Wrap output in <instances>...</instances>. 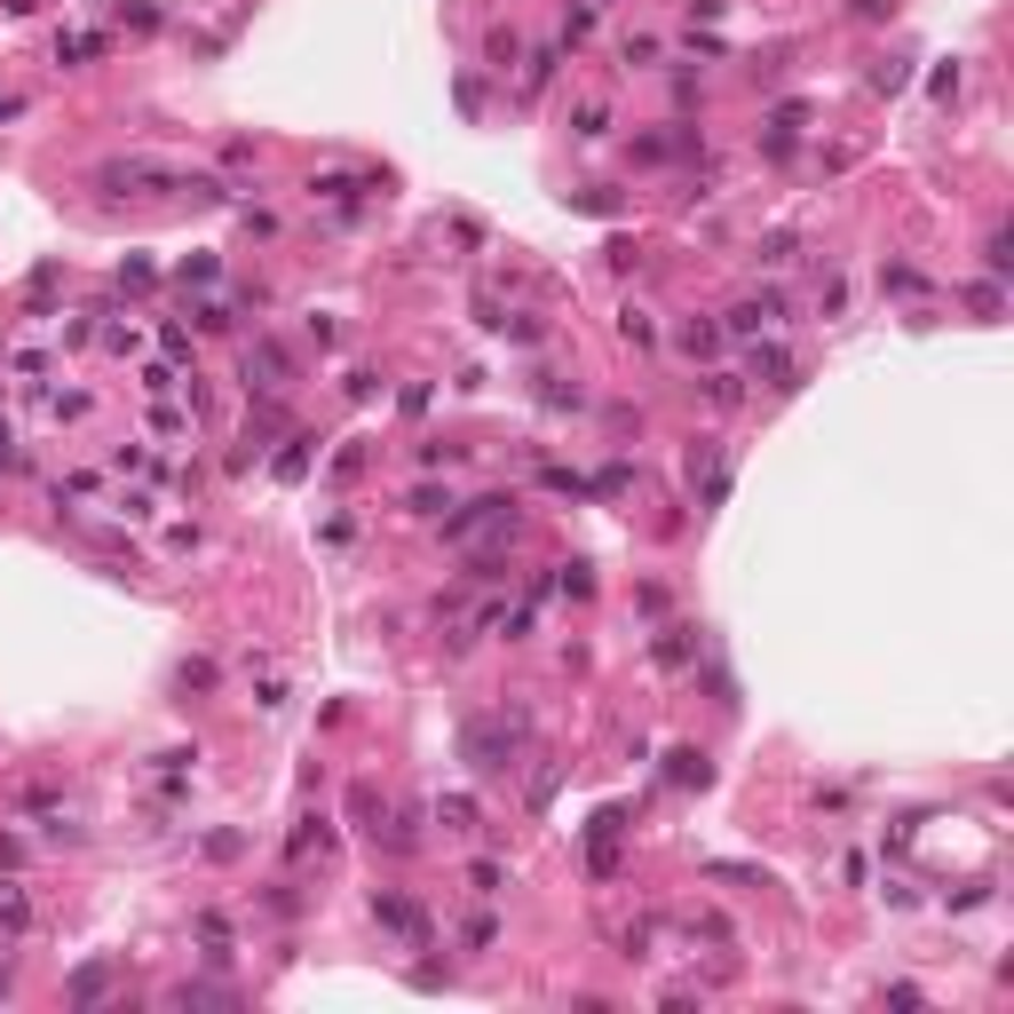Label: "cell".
<instances>
[{
	"mask_svg": "<svg viewBox=\"0 0 1014 1014\" xmlns=\"http://www.w3.org/2000/svg\"><path fill=\"white\" fill-rule=\"evenodd\" d=\"M523 737H531V714L523 705H499V714H468L460 722V761L468 776H507L523 753Z\"/></svg>",
	"mask_w": 1014,
	"mask_h": 1014,
	"instance_id": "1",
	"label": "cell"
},
{
	"mask_svg": "<svg viewBox=\"0 0 1014 1014\" xmlns=\"http://www.w3.org/2000/svg\"><path fill=\"white\" fill-rule=\"evenodd\" d=\"M785 318H793V293H785V286H753V293H737V301H729L722 342H761V333H776Z\"/></svg>",
	"mask_w": 1014,
	"mask_h": 1014,
	"instance_id": "2",
	"label": "cell"
},
{
	"mask_svg": "<svg viewBox=\"0 0 1014 1014\" xmlns=\"http://www.w3.org/2000/svg\"><path fill=\"white\" fill-rule=\"evenodd\" d=\"M293 373H301V365H293V349L278 342V333H254V342L239 349V381H246L254 396H286Z\"/></svg>",
	"mask_w": 1014,
	"mask_h": 1014,
	"instance_id": "3",
	"label": "cell"
},
{
	"mask_svg": "<svg viewBox=\"0 0 1014 1014\" xmlns=\"http://www.w3.org/2000/svg\"><path fill=\"white\" fill-rule=\"evenodd\" d=\"M682 468H690V492H698V507H722V499H729V452H722V436H690Z\"/></svg>",
	"mask_w": 1014,
	"mask_h": 1014,
	"instance_id": "4",
	"label": "cell"
},
{
	"mask_svg": "<svg viewBox=\"0 0 1014 1014\" xmlns=\"http://www.w3.org/2000/svg\"><path fill=\"white\" fill-rule=\"evenodd\" d=\"M373 920H381V927H389V935L404 943V952H428V943H436L428 911H420L413 896H396V888H381V896H373Z\"/></svg>",
	"mask_w": 1014,
	"mask_h": 1014,
	"instance_id": "5",
	"label": "cell"
},
{
	"mask_svg": "<svg viewBox=\"0 0 1014 1014\" xmlns=\"http://www.w3.org/2000/svg\"><path fill=\"white\" fill-rule=\"evenodd\" d=\"M746 381H761V389H776V396H793V389H800V373H793V349L776 342V333H761V342H753V357H746Z\"/></svg>",
	"mask_w": 1014,
	"mask_h": 1014,
	"instance_id": "6",
	"label": "cell"
},
{
	"mask_svg": "<svg viewBox=\"0 0 1014 1014\" xmlns=\"http://www.w3.org/2000/svg\"><path fill=\"white\" fill-rule=\"evenodd\" d=\"M278 436H293V413H286L278 396H262L254 413H246V436H239V468H246L254 452H269V445H278Z\"/></svg>",
	"mask_w": 1014,
	"mask_h": 1014,
	"instance_id": "7",
	"label": "cell"
},
{
	"mask_svg": "<svg viewBox=\"0 0 1014 1014\" xmlns=\"http://www.w3.org/2000/svg\"><path fill=\"white\" fill-rule=\"evenodd\" d=\"M690 151H705V135L698 127H658V135H634V159H650V166H666V159H690Z\"/></svg>",
	"mask_w": 1014,
	"mask_h": 1014,
	"instance_id": "8",
	"label": "cell"
},
{
	"mask_svg": "<svg viewBox=\"0 0 1014 1014\" xmlns=\"http://www.w3.org/2000/svg\"><path fill=\"white\" fill-rule=\"evenodd\" d=\"M800 127H808V104H776L769 127H761V151H769V159H793V151H800Z\"/></svg>",
	"mask_w": 1014,
	"mask_h": 1014,
	"instance_id": "9",
	"label": "cell"
},
{
	"mask_svg": "<svg viewBox=\"0 0 1014 1014\" xmlns=\"http://www.w3.org/2000/svg\"><path fill=\"white\" fill-rule=\"evenodd\" d=\"M357 191H381L373 175H349V166H333V175H310V198H325V207L357 215Z\"/></svg>",
	"mask_w": 1014,
	"mask_h": 1014,
	"instance_id": "10",
	"label": "cell"
},
{
	"mask_svg": "<svg viewBox=\"0 0 1014 1014\" xmlns=\"http://www.w3.org/2000/svg\"><path fill=\"white\" fill-rule=\"evenodd\" d=\"M428 825H445V832H484V808H476V793H445V800H428Z\"/></svg>",
	"mask_w": 1014,
	"mask_h": 1014,
	"instance_id": "11",
	"label": "cell"
},
{
	"mask_svg": "<svg viewBox=\"0 0 1014 1014\" xmlns=\"http://www.w3.org/2000/svg\"><path fill=\"white\" fill-rule=\"evenodd\" d=\"M310 460H318V436H286V452H269V476H278V484H301V476H310Z\"/></svg>",
	"mask_w": 1014,
	"mask_h": 1014,
	"instance_id": "12",
	"label": "cell"
},
{
	"mask_svg": "<svg viewBox=\"0 0 1014 1014\" xmlns=\"http://www.w3.org/2000/svg\"><path fill=\"white\" fill-rule=\"evenodd\" d=\"M673 349L682 357H722V318H682L673 325Z\"/></svg>",
	"mask_w": 1014,
	"mask_h": 1014,
	"instance_id": "13",
	"label": "cell"
},
{
	"mask_svg": "<svg viewBox=\"0 0 1014 1014\" xmlns=\"http://www.w3.org/2000/svg\"><path fill=\"white\" fill-rule=\"evenodd\" d=\"M16 935H32V896L16 880H0V952H9Z\"/></svg>",
	"mask_w": 1014,
	"mask_h": 1014,
	"instance_id": "14",
	"label": "cell"
},
{
	"mask_svg": "<svg viewBox=\"0 0 1014 1014\" xmlns=\"http://www.w3.org/2000/svg\"><path fill=\"white\" fill-rule=\"evenodd\" d=\"M698 650H705V642H698V626H666V634H658V666H666V673L698 666Z\"/></svg>",
	"mask_w": 1014,
	"mask_h": 1014,
	"instance_id": "15",
	"label": "cell"
},
{
	"mask_svg": "<svg viewBox=\"0 0 1014 1014\" xmlns=\"http://www.w3.org/2000/svg\"><path fill=\"white\" fill-rule=\"evenodd\" d=\"M484 64H492V72L507 80V72H516V64H523V32H507V24H492V32H484Z\"/></svg>",
	"mask_w": 1014,
	"mask_h": 1014,
	"instance_id": "16",
	"label": "cell"
},
{
	"mask_svg": "<svg viewBox=\"0 0 1014 1014\" xmlns=\"http://www.w3.org/2000/svg\"><path fill=\"white\" fill-rule=\"evenodd\" d=\"M666 776H673V785H698V793H705V785H714V761H705L698 746H673V753H666Z\"/></svg>",
	"mask_w": 1014,
	"mask_h": 1014,
	"instance_id": "17",
	"label": "cell"
},
{
	"mask_svg": "<svg viewBox=\"0 0 1014 1014\" xmlns=\"http://www.w3.org/2000/svg\"><path fill=\"white\" fill-rule=\"evenodd\" d=\"M191 927H198V943H207L198 959H207V967H222V959H230V920H222V911H198Z\"/></svg>",
	"mask_w": 1014,
	"mask_h": 1014,
	"instance_id": "18",
	"label": "cell"
},
{
	"mask_svg": "<svg viewBox=\"0 0 1014 1014\" xmlns=\"http://www.w3.org/2000/svg\"><path fill=\"white\" fill-rule=\"evenodd\" d=\"M571 215H595V222H611V215H626V198H619V191H602V183H587V191H571Z\"/></svg>",
	"mask_w": 1014,
	"mask_h": 1014,
	"instance_id": "19",
	"label": "cell"
},
{
	"mask_svg": "<svg viewBox=\"0 0 1014 1014\" xmlns=\"http://www.w3.org/2000/svg\"><path fill=\"white\" fill-rule=\"evenodd\" d=\"M104 48H112V32H64V41H56V64H95Z\"/></svg>",
	"mask_w": 1014,
	"mask_h": 1014,
	"instance_id": "20",
	"label": "cell"
},
{
	"mask_svg": "<svg viewBox=\"0 0 1014 1014\" xmlns=\"http://www.w3.org/2000/svg\"><path fill=\"white\" fill-rule=\"evenodd\" d=\"M658 56H666V41H658V32H626V41H619V64H626V72H650Z\"/></svg>",
	"mask_w": 1014,
	"mask_h": 1014,
	"instance_id": "21",
	"label": "cell"
},
{
	"mask_svg": "<svg viewBox=\"0 0 1014 1014\" xmlns=\"http://www.w3.org/2000/svg\"><path fill=\"white\" fill-rule=\"evenodd\" d=\"M452 492H436V484H413V492H404V516H420V523H436V516H452Z\"/></svg>",
	"mask_w": 1014,
	"mask_h": 1014,
	"instance_id": "22",
	"label": "cell"
},
{
	"mask_svg": "<svg viewBox=\"0 0 1014 1014\" xmlns=\"http://www.w3.org/2000/svg\"><path fill=\"white\" fill-rule=\"evenodd\" d=\"M705 396H714V413H737V404H746V373L714 365V373H705Z\"/></svg>",
	"mask_w": 1014,
	"mask_h": 1014,
	"instance_id": "23",
	"label": "cell"
},
{
	"mask_svg": "<svg viewBox=\"0 0 1014 1014\" xmlns=\"http://www.w3.org/2000/svg\"><path fill=\"white\" fill-rule=\"evenodd\" d=\"M595 16H602V9H595V0H571V9H563V41H555V48L571 56V48H579V41H587V32H595Z\"/></svg>",
	"mask_w": 1014,
	"mask_h": 1014,
	"instance_id": "24",
	"label": "cell"
},
{
	"mask_svg": "<svg viewBox=\"0 0 1014 1014\" xmlns=\"http://www.w3.org/2000/svg\"><path fill=\"white\" fill-rule=\"evenodd\" d=\"M239 991H222V983H175L166 991V1006H230Z\"/></svg>",
	"mask_w": 1014,
	"mask_h": 1014,
	"instance_id": "25",
	"label": "cell"
},
{
	"mask_svg": "<svg viewBox=\"0 0 1014 1014\" xmlns=\"http://www.w3.org/2000/svg\"><path fill=\"white\" fill-rule=\"evenodd\" d=\"M56 278H64L56 262H41V269H32V278H24V310H48V301H56Z\"/></svg>",
	"mask_w": 1014,
	"mask_h": 1014,
	"instance_id": "26",
	"label": "cell"
},
{
	"mask_svg": "<svg viewBox=\"0 0 1014 1014\" xmlns=\"http://www.w3.org/2000/svg\"><path fill=\"white\" fill-rule=\"evenodd\" d=\"M349 817H357L365 832H381V817H389V808H381V793H373V785H349Z\"/></svg>",
	"mask_w": 1014,
	"mask_h": 1014,
	"instance_id": "27",
	"label": "cell"
},
{
	"mask_svg": "<svg viewBox=\"0 0 1014 1014\" xmlns=\"http://www.w3.org/2000/svg\"><path fill=\"white\" fill-rule=\"evenodd\" d=\"M619 333H626L634 349H658V325H650V310H634V301L619 310Z\"/></svg>",
	"mask_w": 1014,
	"mask_h": 1014,
	"instance_id": "28",
	"label": "cell"
},
{
	"mask_svg": "<svg viewBox=\"0 0 1014 1014\" xmlns=\"http://www.w3.org/2000/svg\"><path fill=\"white\" fill-rule=\"evenodd\" d=\"M48 413H56V420H88L95 396H88V389H48Z\"/></svg>",
	"mask_w": 1014,
	"mask_h": 1014,
	"instance_id": "29",
	"label": "cell"
},
{
	"mask_svg": "<svg viewBox=\"0 0 1014 1014\" xmlns=\"http://www.w3.org/2000/svg\"><path fill=\"white\" fill-rule=\"evenodd\" d=\"M555 587H563L571 602H587V595H595V563H555Z\"/></svg>",
	"mask_w": 1014,
	"mask_h": 1014,
	"instance_id": "30",
	"label": "cell"
},
{
	"mask_svg": "<svg viewBox=\"0 0 1014 1014\" xmlns=\"http://www.w3.org/2000/svg\"><path fill=\"white\" fill-rule=\"evenodd\" d=\"M64 991H72L80 1006H95V999L112 991V967H80V975H72V983H64Z\"/></svg>",
	"mask_w": 1014,
	"mask_h": 1014,
	"instance_id": "31",
	"label": "cell"
},
{
	"mask_svg": "<svg viewBox=\"0 0 1014 1014\" xmlns=\"http://www.w3.org/2000/svg\"><path fill=\"white\" fill-rule=\"evenodd\" d=\"M571 135H579V143H602V135H611V112H602V104H579V112H571Z\"/></svg>",
	"mask_w": 1014,
	"mask_h": 1014,
	"instance_id": "32",
	"label": "cell"
},
{
	"mask_svg": "<svg viewBox=\"0 0 1014 1014\" xmlns=\"http://www.w3.org/2000/svg\"><path fill=\"white\" fill-rule=\"evenodd\" d=\"M468 888H476V896H499V888H507V864H499V856H476V864H468Z\"/></svg>",
	"mask_w": 1014,
	"mask_h": 1014,
	"instance_id": "33",
	"label": "cell"
},
{
	"mask_svg": "<svg viewBox=\"0 0 1014 1014\" xmlns=\"http://www.w3.org/2000/svg\"><path fill=\"white\" fill-rule=\"evenodd\" d=\"M175 278H183V293H191V286H198V293H207V286L222 278V262H215V254H191V262L175 269Z\"/></svg>",
	"mask_w": 1014,
	"mask_h": 1014,
	"instance_id": "34",
	"label": "cell"
},
{
	"mask_svg": "<svg viewBox=\"0 0 1014 1014\" xmlns=\"http://www.w3.org/2000/svg\"><path fill=\"white\" fill-rule=\"evenodd\" d=\"M215 682H222L215 658H183V666H175V690H215Z\"/></svg>",
	"mask_w": 1014,
	"mask_h": 1014,
	"instance_id": "35",
	"label": "cell"
},
{
	"mask_svg": "<svg viewBox=\"0 0 1014 1014\" xmlns=\"http://www.w3.org/2000/svg\"><path fill=\"white\" fill-rule=\"evenodd\" d=\"M595 484V499H619L626 484H634V460H611V468H602V476H587Z\"/></svg>",
	"mask_w": 1014,
	"mask_h": 1014,
	"instance_id": "36",
	"label": "cell"
},
{
	"mask_svg": "<svg viewBox=\"0 0 1014 1014\" xmlns=\"http://www.w3.org/2000/svg\"><path fill=\"white\" fill-rule=\"evenodd\" d=\"M911 80V56H888V64H872V88H880V95H896Z\"/></svg>",
	"mask_w": 1014,
	"mask_h": 1014,
	"instance_id": "37",
	"label": "cell"
},
{
	"mask_svg": "<svg viewBox=\"0 0 1014 1014\" xmlns=\"http://www.w3.org/2000/svg\"><path fill=\"white\" fill-rule=\"evenodd\" d=\"M175 389H183V373H175L166 357H159V365H143V396H175Z\"/></svg>",
	"mask_w": 1014,
	"mask_h": 1014,
	"instance_id": "38",
	"label": "cell"
},
{
	"mask_svg": "<svg viewBox=\"0 0 1014 1014\" xmlns=\"http://www.w3.org/2000/svg\"><path fill=\"white\" fill-rule=\"evenodd\" d=\"M159 349H166V365H183V357H191V325L166 318V325H159Z\"/></svg>",
	"mask_w": 1014,
	"mask_h": 1014,
	"instance_id": "39",
	"label": "cell"
},
{
	"mask_svg": "<svg viewBox=\"0 0 1014 1014\" xmlns=\"http://www.w3.org/2000/svg\"><path fill=\"white\" fill-rule=\"evenodd\" d=\"M880 286H888V293H927V278H920V269H903V262L880 269Z\"/></svg>",
	"mask_w": 1014,
	"mask_h": 1014,
	"instance_id": "40",
	"label": "cell"
},
{
	"mask_svg": "<svg viewBox=\"0 0 1014 1014\" xmlns=\"http://www.w3.org/2000/svg\"><path fill=\"white\" fill-rule=\"evenodd\" d=\"M967 301H975V318H983V325H991V318L1006 310V293H999V278H983V286H975Z\"/></svg>",
	"mask_w": 1014,
	"mask_h": 1014,
	"instance_id": "41",
	"label": "cell"
},
{
	"mask_svg": "<svg viewBox=\"0 0 1014 1014\" xmlns=\"http://www.w3.org/2000/svg\"><path fill=\"white\" fill-rule=\"evenodd\" d=\"M492 935H499V920H492V911H476V920H468V927H460V943H468V952H484V943H492Z\"/></svg>",
	"mask_w": 1014,
	"mask_h": 1014,
	"instance_id": "42",
	"label": "cell"
},
{
	"mask_svg": "<svg viewBox=\"0 0 1014 1014\" xmlns=\"http://www.w3.org/2000/svg\"><path fill=\"white\" fill-rule=\"evenodd\" d=\"M793 246H800L793 230H776V239H761V262H769V269H785V262H793Z\"/></svg>",
	"mask_w": 1014,
	"mask_h": 1014,
	"instance_id": "43",
	"label": "cell"
},
{
	"mask_svg": "<svg viewBox=\"0 0 1014 1014\" xmlns=\"http://www.w3.org/2000/svg\"><path fill=\"white\" fill-rule=\"evenodd\" d=\"M151 428H159V436H183V428H191V413H183V404H166V396H159V413H151Z\"/></svg>",
	"mask_w": 1014,
	"mask_h": 1014,
	"instance_id": "44",
	"label": "cell"
},
{
	"mask_svg": "<svg viewBox=\"0 0 1014 1014\" xmlns=\"http://www.w3.org/2000/svg\"><path fill=\"white\" fill-rule=\"evenodd\" d=\"M16 468H24V445H16V428L0 420V476H16Z\"/></svg>",
	"mask_w": 1014,
	"mask_h": 1014,
	"instance_id": "45",
	"label": "cell"
},
{
	"mask_svg": "<svg viewBox=\"0 0 1014 1014\" xmlns=\"http://www.w3.org/2000/svg\"><path fill=\"white\" fill-rule=\"evenodd\" d=\"M452 95H460V112H468V119L484 112V80H476V72H460V88H452Z\"/></svg>",
	"mask_w": 1014,
	"mask_h": 1014,
	"instance_id": "46",
	"label": "cell"
},
{
	"mask_svg": "<svg viewBox=\"0 0 1014 1014\" xmlns=\"http://www.w3.org/2000/svg\"><path fill=\"white\" fill-rule=\"evenodd\" d=\"M849 16H856V24H888L896 0H849Z\"/></svg>",
	"mask_w": 1014,
	"mask_h": 1014,
	"instance_id": "47",
	"label": "cell"
},
{
	"mask_svg": "<svg viewBox=\"0 0 1014 1014\" xmlns=\"http://www.w3.org/2000/svg\"><path fill=\"white\" fill-rule=\"evenodd\" d=\"M983 269H991V278H1006V230H991V239H983Z\"/></svg>",
	"mask_w": 1014,
	"mask_h": 1014,
	"instance_id": "48",
	"label": "cell"
},
{
	"mask_svg": "<svg viewBox=\"0 0 1014 1014\" xmlns=\"http://www.w3.org/2000/svg\"><path fill=\"white\" fill-rule=\"evenodd\" d=\"M119 286L143 293V286H151V262H143V254H127V262H119Z\"/></svg>",
	"mask_w": 1014,
	"mask_h": 1014,
	"instance_id": "49",
	"label": "cell"
},
{
	"mask_svg": "<svg viewBox=\"0 0 1014 1014\" xmlns=\"http://www.w3.org/2000/svg\"><path fill=\"white\" fill-rule=\"evenodd\" d=\"M119 24H135V32H159V9H151V0H135V9H119Z\"/></svg>",
	"mask_w": 1014,
	"mask_h": 1014,
	"instance_id": "50",
	"label": "cell"
},
{
	"mask_svg": "<svg viewBox=\"0 0 1014 1014\" xmlns=\"http://www.w3.org/2000/svg\"><path fill=\"white\" fill-rule=\"evenodd\" d=\"M104 349L112 357H135V325H104Z\"/></svg>",
	"mask_w": 1014,
	"mask_h": 1014,
	"instance_id": "51",
	"label": "cell"
},
{
	"mask_svg": "<svg viewBox=\"0 0 1014 1014\" xmlns=\"http://www.w3.org/2000/svg\"><path fill=\"white\" fill-rule=\"evenodd\" d=\"M342 389H349V396H357V404H373V396H381V373H349V381H342Z\"/></svg>",
	"mask_w": 1014,
	"mask_h": 1014,
	"instance_id": "52",
	"label": "cell"
},
{
	"mask_svg": "<svg viewBox=\"0 0 1014 1014\" xmlns=\"http://www.w3.org/2000/svg\"><path fill=\"white\" fill-rule=\"evenodd\" d=\"M16 864H24V840H16V832H0V872H16Z\"/></svg>",
	"mask_w": 1014,
	"mask_h": 1014,
	"instance_id": "53",
	"label": "cell"
},
{
	"mask_svg": "<svg viewBox=\"0 0 1014 1014\" xmlns=\"http://www.w3.org/2000/svg\"><path fill=\"white\" fill-rule=\"evenodd\" d=\"M24 112V95H9V88H0V119H16Z\"/></svg>",
	"mask_w": 1014,
	"mask_h": 1014,
	"instance_id": "54",
	"label": "cell"
},
{
	"mask_svg": "<svg viewBox=\"0 0 1014 1014\" xmlns=\"http://www.w3.org/2000/svg\"><path fill=\"white\" fill-rule=\"evenodd\" d=\"M9 991H16V983H9V967H0V999H9Z\"/></svg>",
	"mask_w": 1014,
	"mask_h": 1014,
	"instance_id": "55",
	"label": "cell"
},
{
	"mask_svg": "<svg viewBox=\"0 0 1014 1014\" xmlns=\"http://www.w3.org/2000/svg\"><path fill=\"white\" fill-rule=\"evenodd\" d=\"M595 9H602V0H595Z\"/></svg>",
	"mask_w": 1014,
	"mask_h": 1014,
	"instance_id": "56",
	"label": "cell"
}]
</instances>
